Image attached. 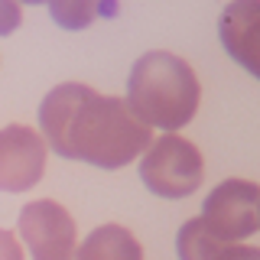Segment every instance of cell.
<instances>
[{"instance_id": "obj_1", "label": "cell", "mask_w": 260, "mask_h": 260, "mask_svg": "<svg viewBox=\"0 0 260 260\" xmlns=\"http://www.w3.org/2000/svg\"><path fill=\"white\" fill-rule=\"evenodd\" d=\"M39 127L55 156L81 159L98 169H120L153 143L150 127L124 98L98 94L91 85H55L39 104Z\"/></svg>"}, {"instance_id": "obj_2", "label": "cell", "mask_w": 260, "mask_h": 260, "mask_svg": "<svg viewBox=\"0 0 260 260\" xmlns=\"http://www.w3.org/2000/svg\"><path fill=\"white\" fill-rule=\"evenodd\" d=\"M202 85L192 65L173 52H146L127 78V108L156 130H182L195 117Z\"/></svg>"}, {"instance_id": "obj_3", "label": "cell", "mask_w": 260, "mask_h": 260, "mask_svg": "<svg viewBox=\"0 0 260 260\" xmlns=\"http://www.w3.org/2000/svg\"><path fill=\"white\" fill-rule=\"evenodd\" d=\"M202 176H205V162L199 146L176 134H162L159 140H153L140 159L143 185L159 199L192 195L202 185Z\"/></svg>"}, {"instance_id": "obj_4", "label": "cell", "mask_w": 260, "mask_h": 260, "mask_svg": "<svg viewBox=\"0 0 260 260\" xmlns=\"http://www.w3.org/2000/svg\"><path fill=\"white\" fill-rule=\"evenodd\" d=\"M202 224L221 244H241L260 228V185L247 179H224L202 202Z\"/></svg>"}, {"instance_id": "obj_5", "label": "cell", "mask_w": 260, "mask_h": 260, "mask_svg": "<svg viewBox=\"0 0 260 260\" xmlns=\"http://www.w3.org/2000/svg\"><path fill=\"white\" fill-rule=\"evenodd\" d=\"M20 238L32 260H75V221L52 199H36L20 211Z\"/></svg>"}, {"instance_id": "obj_6", "label": "cell", "mask_w": 260, "mask_h": 260, "mask_svg": "<svg viewBox=\"0 0 260 260\" xmlns=\"http://www.w3.org/2000/svg\"><path fill=\"white\" fill-rule=\"evenodd\" d=\"M46 173V140L32 127L0 130V192H26Z\"/></svg>"}, {"instance_id": "obj_7", "label": "cell", "mask_w": 260, "mask_h": 260, "mask_svg": "<svg viewBox=\"0 0 260 260\" xmlns=\"http://www.w3.org/2000/svg\"><path fill=\"white\" fill-rule=\"evenodd\" d=\"M218 36L224 52L254 78H260V0L228 4L218 20Z\"/></svg>"}, {"instance_id": "obj_8", "label": "cell", "mask_w": 260, "mask_h": 260, "mask_svg": "<svg viewBox=\"0 0 260 260\" xmlns=\"http://www.w3.org/2000/svg\"><path fill=\"white\" fill-rule=\"evenodd\" d=\"M179 260H260V247L247 244H221L208 234L202 218H192L176 234Z\"/></svg>"}, {"instance_id": "obj_9", "label": "cell", "mask_w": 260, "mask_h": 260, "mask_svg": "<svg viewBox=\"0 0 260 260\" xmlns=\"http://www.w3.org/2000/svg\"><path fill=\"white\" fill-rule=\"evenodd\" d=\"M75 260H143V247L124 224H101L81 241Z\"/></svg>"}, {"instance_id": "obj_10", "label": "cell", "mask_w": 260, "mask_h": 260, "mask_svg": "<svg viewBox=\"0 0 260 260\" xmlns=\"http://www.w3.org/2000/svg\"><path fill=\"white\" fill-rule=\"evenodd\" d=\"M0 260H23V247L16 241V234L4 231V228H0Z\"/></svg>"}, {"instance_id": "obj_11", "label": "cell", "mask_w": 260, "mask_h": 260, "mask_svg": "<svg viewBox=\"0 0 260 260\" xmlns=\"http://www.w3.org/2000/svg\"><path fill=\"white\" fill-rule=\"evenodd\" d=\"M20 26V7L16 4H0V36H10Z\"/></svg>"}]
</instances>
